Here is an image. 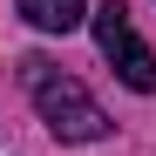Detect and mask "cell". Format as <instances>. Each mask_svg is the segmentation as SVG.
Masks as SVG:
<instances>
[{"instance_id":"cell-1","label":"cell","mask_w":156,"mask_h":156,"mask_svg":"<svg viewBox=\"0 0 156 156\" xmlns=\"http://www.w3.org/2000/svg\"><path fill=\"white\" fill-rule=\"evenodd\" d=\"M20 82H27V95H34V109H41V122H48L55 143H102V136H109L102 102L75 82V75H61L48 55H27V61H20Z\"/></svg>"},{"instance_id":"cell-2","label":"cell","mask_w":156,"mask_h":156,"mask_svg":"<svg viewBox=\"0 0 156 156\" xmlns=\"http://www.w3.org/2000/svg\"><path fill=\"white\" fill-rule=\"evenodd\" d=\"M88 27H95L102 61H109V68H115L136 95H156V55H149V41L136 34V20H129V7H122V0H102V7L88 14Z\"/></svg>"},{"instance_id":"cell-3","label":"cell","mask_w":156,"mask_h":156,"mask_svg":"<svg viewBox=\"0 0 156 156\" xmlns=\"http://www.w3.org/2000/svg\"><path fill=\"white\" fill-rule=\"evenodd\" d=\"M14 14L41 34H75L88 20V0H14Z\"/></svg>"}]
</instances>
